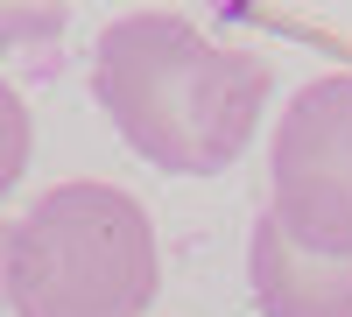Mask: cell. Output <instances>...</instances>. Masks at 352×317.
<instances>
[{"instance_id": "cell-1", "label": "cell", "mask_w": 352, "mask_h": 317, "mask_svg": "<svg viewBox=\"0 0 352 317\" xmlns=\"http://www.w3.org/2000/svg\"><path fill=\"white\" fill-rule=\"evenodd\" d=\"M92 99L162 177H226L275 99L268 56L204 36L176 8H134L92 43Z\"/></svg>"}, {"instance_id": "cell-6", "label": "cell", "mask_w": 352, "mask_h": 317, "mask_svg": "<svg viewBox=\"0 0 352 317\" xmlns=\"http://www.w3.org/2000/svg\"><path fill=\"white\" fill-rule=\"evenodd\" d=\"M71 28V8L50 0V8H0V56L8 50H36V43H56Z\"/></svg>"}, {"instance_id": "cell-7", "label": "cell", "mask_w": 352, "mask_h": 317, "mask_svg": "<svg viewBox=\"0 0 352 317\" xmlns=\"http://www.w3.org/2000/svg\"><path fill=\"white\" fill-rule=\"evenodd\" d=\"M0 254H8V226H0ZM0 310H8V296H0Z\"/></svg>"}, {"instance_id": "cell-2", "label": "cell", "mask_w": 352, "mask_h": 317, "mask_svg": "<svg viewBox=\"0 0 352 317\" xmlns=\"http://www.w3.org/2000/svg\"><path fill=\"white\" fill-rule=\"evenodd\" d=\"M162 289L155 219L106 177L50 184L8 226L0 296L14 317H148Z\"/></svg>"}, {"instance_id": "cell-3", "label": "cell", "mask_w": 352, "mask_h": 317, "mask_svg": "<svg viewBox=\"0 0 352 317\" xmlns=\"http://www.w3.org/2000/svg\"><path fill=\"white\" fill-rule=\"evenodd\" d=\"M268 212L310 254H352V71L289 92L268 141Z\"/></svg>"}, {"instance_id": "cell-5", "label": "cell", "mask_w": 352, "mask_h": 317, "mask_svg": "<svg viewBox=\"0 0 352 317\" xmlns=\"http://www.w3.org/2000/svg\"><path fill=\"white\" fill-rule=\"evenodd\" d=\"M28 155H36V120H28V99L8 85V71H0V205H8V190L28 177Z\"/></svg>"}, {"instance_id": "cell-4", "label": "cell", "mask_w": 352, "mask_h": 317, "mask_svg": "<svg viewBox=\"0 0 352 317\" xmlns=\"http://www.w3.org/2000/svg\"><path fill=\"white\" fill-rule=\"evenodd\" d=\"M247 282L261 317H352V254H310L282 233L275 212L254 219Z\"/></svg>"}]
</instances>
